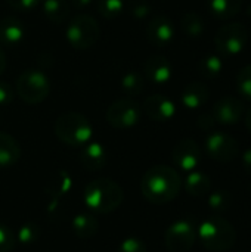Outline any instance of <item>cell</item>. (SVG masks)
<instances>
[{
	"label": "cell",
	"mask_w": 251,
	"mask_h": 252,
	"mask_svg": "<svg viewBox=\"0 0 251 252\" xmlns=\"http://www.w3.org/2000/svg\"><path fill=\"white\" fill-rule=\"evenodd\" d=\"M210 208L213 211H217V213H225L228 211L231 207H232V202H234V196L229 190L226 189H219V190H215L212 193H209V199H207Z\"/></svg>",
	"instance_id": "4316f807"
},
{
	"label": "cell",
	"mask_w": 251,
	"mask_h": 252,
	"mask_svg": "<svg viewBox=\"0 0 251 252\" xmlns=\"http://www.w3.org/2000/svg\"><path fill=\"white\" fill-rule=\"evenodd\" d=\"M43 0H6V3L18 10V12H31L34 10Z\"/></svg>",
	"instance_id": "836d02e7"
},
{
	"label": "cell",
	"mask_w": 251,
	"mask_h": 252,
	"mask_svg": "<svg viewBox=\"0 0 251 252\" xmlns=\"http://www.w3.org/2000/svg\"><path fill=\"white\" fill-rule=\"evenodd\" d=\"M21 158V146L15 137L0 131V168L15 165Z\"/></svg>",
	"instance_id": "d6986e66"
},
{
	"label": "cell",
	"mask_w": 251,
	"mask_h": 252,
	"mask_svg": "<svg viewBox=\"0 0 251 252\" xmlns=\"http://www.w3.org/2000/svg\"><path fill=\"white\" fill-rule=\"evenodd\" d=\"M182 30L189 38H200L204 32V21L195 12H186L182 16Z\"/></svg>",
	"instance_id": "d4e9b609"
},
{
	"label": "cell",
	"mask_w": 251,
	"mask_h": 252,
	"mask_svg": "<svg viewBox=\"0 0 251 252\" xmlns=\"http://www.w3.org/2000/svg\"><path fill=\"white\" fill-rule=\"evenodd\" d=\"M143 112L148 118L154 121H169L176 114V105L172 99L163 96V94H152L145 99L143 103Z\"/></svg>",
	"instance_id": "5bb4252c"
},
{
	"label": "cell",
	"mask_w": 251,
	"mask_h": 252,
	"mask_svg": "<svg viewBox=\"0 0 251 252\" xmlns=\"http://www.w3.org/2000/svg\"><path fill=\"white\" fill-rule=\"evenodd\" d=\"M50 92V81L40 69H27L16 80V94L27 105L41 103Z\"/></svg>",
	"instance_id": "5b68a950"
},
{
	"label": "cell",
	"mask_w": 251,
	"mask_h": 252,
	"mask_svg": "<svg viewBox=\"0 0 251 252\" xmlns=\"http://www.w3.org/2000/svg\"><path fill=\"white\" fill-rule=\"evenodd\" d=\"M164 242L170 252H188L197 242L195 224L186 219L172 223L164 233Z\"/></svg>",
	"instance_id": "9c48e42d"
},
{
	"label": "cell",
	"mask_w": 251,
	"mask_h": 252,
	"mask_svg": "<svg viewBox=\"0 0 251 252\" xmlns=\"http://www.w3.org/2000/svg\"><path fill=\"white\" fill-rule=\"evenodd\" d=\"M117 252H148L146 244L139 238H126L117 248Z\"/></svg>",
	"instance_id": "d6a6232c"
},
{
	"label": "cell",
	"mask_w": 251,
	"mask_h": 252,
	"mask_svg": "<svg viewBox=\"0 0 251 252\" xmlns=\"http://www.w3.org/2000/svg\"><path fill=\"white\" fill-rule=\"evenodd\" d=\"M13 100V87L7 81H0V106H6Z\"/></svg>",
	"instance_id": "e575fe53"
},
{
	"label": "cell",
	"mask_w": 251,
	"mask_h": 252,
	"mask_svg": "<svg viewBox=\"0 0 251 252\" xmlns=\"http://www.w3.org/2000/svg\"><path fill=\"white\" fill-rule=\"evenodd\" d=\"M197 239L212 252L229 251L237 241L235 227L223 217H209L197 227Z\"/></svg>",
	"instance_id": "3957f363"
},
{
	"label": "cell",
	"mask_w": 251,
	"mask_h": 252,
	"mask_svg": "<svg viewBox=\"0 0 251 252\" xmlns=\"http://www.w3.org/2000/svg\"><path fill=\"white\" fill-rule=\"evenodd\" d=\"M71 188H72V179H71V176L67 171L59 170V171H56L50 177V180H49V183L46 186V192L52 198H62L64 195H67L70 192Z\"/></svg>",
	"instance_id": "603a6c76"
},
{
	"label": "cell",
	"mask_w": 251,
	"mask_h": 252,
	"mask_svg": "<svg viewBox=\"0 0 251 252\" xmlns=\"http://www.w3.org/2000/svg\"><path fill=\"white\" fill-rule=\"evenodd\" d=\"M43 10L52 22L62 24L70 15V3L67 0H43Z\"/></svg>",
	"instance_id": "cb8c5ba5"
},
{
	"label": "cell",
	"mask_w": 251,
	"mask_h": 252,
	"mask_svg": "<svg viewBox=\"0 0 251 252\" xmlns=\"http://www.w3.org/2000/svg\"><path fill=\"white\" fill-rule=\"evenodd\" d=\"M124 199L123 188L108 177H99L87 183L83 193L86 207L96 214H108L115 211Z\"/></svg>",
	"instance_id": "7a4b0ae2"
},
{
	"label": "cell",
	"mask_w": 251,
	"mask_h": 252,
	"mask_svg": "<svg viewBox=\"0 0 251 252\" xmlns=\"http://www.w3.org/2000/svg\"><path fill=\"white\" fill-rule=\"evenodd\" d=\"M204 148H206L207 155L213 161L222 162V164H228L234 161L240 154L238 142L232 136L222 133V131H215L209 134L206 139Z\"/></svg>",
	"instance_id": "30bf717a"
},
{
	"label": "cell",
	"mask_w": 251,
	"mask_h": 252,
	"mask_svg": "<svg viewBox=\"0 0 251 252\" xmlns=\"http://www.w3.org/2000/svg\"><path fill=\"white\" fill-rule=\"evenodd\" d=\"M173 37H175V25L167 16L157 15L148 22L146 38L151 44L157 47H164L173 40Z\"/></svg>",
	"instance_id": "4fadbf2b"
},
{
	"label": "cell",
	"mask_w": 251,
	"mask_h": 252,
	"mask_svg": "<svg viewBox=\"0 0 251 252\" xmlns=\"http://www.w3.org/2000/svg\"><path fill=\"white\" fill-rule=\"evenodd\" d=\"M241 161H243V167H244L246 173L251 176V148L244 151V154L241 157Z\"/></svg>",
	"instance_id": "74e56055"
},
{
	"label": "cell",
	"mask_w": 251,
	"mask_h": 252,
	"mask_svg": "<svg viewBox=\"0 0 251 252\" xmlns=\"http://www.w3.org/2000/svg\"><path fill=\"white\" fill-rule=\"evenodd\" d=\"M182 189L180 174L169 165H154L142 177L141 192L142 196L154 204L164 205L178 198Z\"/></svg>",
	"instance_id": "6da1fadb"
},
{
	"label": "cell",
	"mask_w": 251,
	"mask_h": 252,
	"mask_svg": "<svg viewBox=\"0 0 251 252\" xmlns=\"http://www.w3.org/2000/svg\"><path fill=\"white\" fill-rule=\"evenodd\" d=\"M247 15H249V16H251V3L249 4V6H247Z\"/></svg>",
	"instance_id": "b9f144b4"
},
{
	"label": "cell",
	"mask_w": 251,
	"mask_h": 252,
	"mask_svg": "<svg viewBox=\"0 0 251 252\" xmlns=\"http://www.w3.org/2000/svg\"><path fill=\"white\" fill-rule=\"evenodd\" d=\"M108 161V151L99 142H89L80 152V162L87 171H99Z\"/></svg>",
	"instance_id": "9a60e30c"
},
{
	"label": "cell",
	"mask_w": 251,
	"mask_h": 252,
	"mask_svg": "<svg viewBox=\"0 0 251 252\" xmlns=\"http://www.w3.org/2000/svg\"><path fill=\"white\" fill-rule=\"evenodd\" d=\"M142 115V108L141 105L132 99H120L115 100L107 111V121L109 123L111 127L118 128V130H127L135 127Z\"/></svg>",
	"instance_id": "ba28073f"
},
{
	"label": "cell",
	"mask_w": 251,
	"mask_h": 252,
	"mask_svg": "<svg viewBox=\"0 0 251 252\" xmlns=\"http://www.w3.org/2000/svg\"><path fill=\"white\" fill-rule=\"evenodd\" d=\"M209 10L219 19H231L243 7V0H209Z\"/></svg>",
	"instance_id": "7402d4cb"
},
{
	"label": "cell",
	"mask_w": 251,
	"mask_h": 252,
	"mask_svg": "<svg viewBox=\"0 0 251 252\" xmlns=\"http://www.w3.org/2000/svg\"><path fill=\"white\" fill-rule=\"evenodd\" d=\"M101 30L96 19L87 13H77L67 27L68 43L78 50L90 49L99 38Z\"/></svg>",
	"instance_id": "8992f818"
},
{
	"label": "cell",
	"mask_w": 251,
	"mask_h": 252,
	"mask_svg": "<svg viewBox=\"0 0 251 252\" xmlns=\"http://www.w3.org/2000/svg\"><path fill=\"white\" fill-rule=\"evenodd\" d=\"M223 69L222 58L217 55H207L200 62V74L204 78H215L217 77Z\"/></svg>",
	"instance_id": "83f0119b"
},
{
	"label": "cell",
	"mask_w": 251,
	"mask_h": 252,
	"mask_svg": "<svg viewBox=\"0 0 251 252\" xmlns=\"http://www.w3.org/2000/svg\"><path fill=\"white\" fill-rule=\"evenodd\" d=\"M185 190L194 198L207 196L212 190V180L206 173L194 170L185 179Z\"/></svg>",
	"instance_id": "ffe728a7"
},
{
	"label": "cell",
	"mask_w": 251,
	"mask_h": 252,
	"mask_svg": "<svg viewBox=\"0 0 251 252\" xmlns=\"http://www.w3.org/2000/svg\"><path fill=\"white\" fill-rule=\"evenodd\" d=\"M197 124H198V127H200L201 130H212V128L215 127V124H216V120H215V117H213L212 112H210V114L207 112V114H203V115L198 118Z\"/></svg>",
	"instance_id": "8d00e7d4"
},
{
	"label": "cell",
	"mask_w": 251,
	"mask_h": 252,
	"mask_svg": "<svg viewBox=\"0 0 251 252\" xmlns=\"http://www.w3.org/2000/svg\"><path fill=\"white\" fill-rule=\"evenodd\" d=\"M172 161L179 170L185 173L197 170L201 162L200 145L194 139H182L172 151Z\"/></svg>",
	"instance_id": "8fae6325"
},
{
	"label": "cell",
	"mask_w": 251,
	"mask_h": 252,
	"mask_svg": "<svg viewBox=\"0 0 251 252\" xmlns=\"http://www.w3.org/2000/svg\"><path fill=\"white\" fill-rule=\"evenodd\" d=\"M40 235H41V230L37 224L25 223L15 233V239H16V242H19L22 245H31L38 241Z\"/></svg>",
	"instance_id": "f1b7e54d"
},
{
	"label": "cell",
	"mask_w": 251,
	"mask_h": 252,
	"mask_svg": "<svg viewBox=\"0 0 251 252\" xmlns=\"http://www.w3.org/2000/svg\"><path fill=\"white\" fill-rule=\"evenodd\" d=\"M151 12V6L146 3V1H135L133 6H132V15L138 19L141 18H145L146 15H149Z\"/></svg>",
	"instance_id": "d590c367"
},
{
	"label": "cell",
	"mask_w": 251,
	"mask_h": 252,
	"mask_svg": "<svg viewBox=\"0 0 251 252\" xmlns=\"http://www.w3.org/2000/svg\"><path fill=\"white\" fill-rule=\"evenodd\" d=\"M121 89L129 96H139L145 90V78L141 72L130 71L121 78Z\"/></svg>",
	"instance_id": "484cf974"
},
{
	"label": "cell",
	"mask_w": 251,
	"mask_h": 252,
	"mask_svg": "<svg viewBox=\"0 0 251 252\" xmlns=\"http://www.w3.org/2000/svg\"><path fill=\"white\" fill-rule=\"evenodd\" d=\"M247 40H249L247 28L241 22H232V24H225L223 27L219 28L215 37V44L222 55L234 56L246 49Z\"/></svg>",
	"instance_id": "52a82bcc"
},
{
	"label": "cell",
	"mask_w": 251,
	"mask_h": 252,
	"mask_svg": "<svg viewBox=\"0 0 251 252\" xmlns=\"http://www.w3.org/2000/svg\"><path fill=\"white\" fill-rule=\"evenodd\" d=\"M72 232L80 239H90L98 233L99 223L96 217L90 213H80L72 219Z\"/></svg>",
	"instance_id": "44dd1931"
},
{
	"label": "cell",
	"mask_w": 251,
	"mask_h": 252,
	"mask_svg": "<svg viewBox=\"0 0 251 252\" xmlns=\"http://www.w3.org/2000/svg\"><path fill=\"white\" fill-rule=\"evenodd\" d=\"M210 99V89L201 81H192L185 86L180 94V102L188 109H198Z\"/></svg>",
	"instance_id": "e0dca14e"
},
{
	"label": "cell",
	"mask_w": 251,
	"mask_h": 252,
	"mask_svg": "<svg viewBox=\"0 0 251 252\" xmlns=\"http://www.w3.org/2000/svg\"><path fill=\"white\" fill-rule=\"evenodd\" d=\"M212 114H213L216 123H220L225 126H232L243 120V117L246 114V108L240 99H237L234 96H225L215 103Z\"/></svg>",
	"instance_id": "7c38bea8"
},
{
	"label": "cell",
	"mask_w": 251,
	"mask_h": 252,
	"mask_svg": "<svg viewBox=\"0 0 251 252\" xmlns=\"http://www.w3.org/2000/svg\"><path fill=\"white\" fill-rule=\"evenodd\" d=\"M55 134L62 143L68 146L83 148L92 140L93 128L87 117L83 114L65 112L61 114L55 123Z\"/></svg>",
	"instance_id": "277c9868"
},
{
	"label": "cell",
	"mask_w": 251,
	"mask_h": 252,
	"mask_svg": "<svg viewBox=\"0 0 251 252\" xmlns=\"http://www.w3.org/2000/svg\"><path fill=\"white\" fill-rule=\"evenodd\" d=\"M6 63H7V61H6V55H4V50L1 49V46H0V75L4 72V69H6Z\"/></svg>",
	"instance_id": "f35d334b"
},
{
	"label": "cell",
	"mask_w": 251,
	"mask_h": 252,
	"mask_svg": "<svg viewBox=\"0 0 251 252\" xmlns=\"http://www.w3.org/2000/svg\"><path fill=\"white\" fill-rule=\"evenodd\" d=\"M25 37V27L13 16H6L0 21V43L4 46H16Z\"/></svg>",
	"instance_id": "ac0fdd59"
},
{
	"label": "cell",
	"mask_w": 251,
	"mask_h": 252,
	"mask_svg": "<svg viewBox=\"0 0 251 252\" xmlns=\"http://www.w3.org/2000/svg\"><path fill=\"white\" fill-rule=\"evenodd\" d=\"M93 3V0H72V4L78 9H83V7H87Z\"/></svg>",
	"instance_id": "ab89813d"
},
{
	"label": "cell",
	"mask_w": 251,
	"mask_h": 252,
	"mask_svg": "<svg viewBox=\"0 0 251 252\" xmlns=\"http://www.w3.org/2000/svg\"><path fill=\"white\" fill-rule=\"evenodd\" d=\"M16 245L15 233L4 224H0V252H10Z\"/></svg>",
	"instance_id": "1f68e13d"
},
{
	"label": "cell",
	"mask_w": 251,
	"mask_h": 252,
	"mask_svg": "<svg viewBox=\"0 0 251 252\" xmlns=\"http://www.w3.org/2000/svg\"><path fill=\"white\" fill-rule=\"evenodd\" d=\"M238 92L243 97L251 102V65L244 66L237 77Z\"/></svg>",
	"instance_id": "4dcf8cb0"
},
{
	"label": "cell",
	"mask_w": 251,
	"mask_h": 252,
	"mask_svg": "<svg viewBox=\"0 0 251 252\" xmlns=\"http://www.w3.org/2000/svg\"><path fill=\"white\" fill-rule=\"evenodd\" d=\"M96 6H98L99 13L104 18L112 19V18L118 16L123 12L124 0H98Z\"/></svg>",
	"instance_id": "f546056e"
},
{
	"label": "cell",
	"mask_w": 251,
	"mask_h": 252,
	"mask_svg": "<svg viewBox=\"0 0 251 252\" xmlns=\"http://www.w3.org/2000/svg\"><path fill=\"white\" fill-rule=\"evenodd\" d=\"M244 121H246V127L251 133V108H249L244 114Z\"/></svg>",
	"instance_id": "60d3db41"
},
{
	"label": "cell",
	"mask_w": 251,
	"mask_h": 252,
	"mask_svg": "<svg viewBox=\"0 0 251 252\" xmlns=\"http://www.w3.org/2000/svg\"><path fill=\"white\" fill-rule=\"evenodd\" d=\"M143 74L155 84H166L172 78V65L163 55H152L143 63Z\"/></svg>",
	"instance_id": "2e32d148"
}]
</instances>
